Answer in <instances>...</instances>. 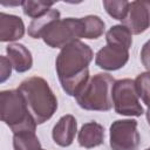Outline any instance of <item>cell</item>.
<instances>
[{
    "mask_svg": "<svg viewBox=\"0 0 150 150\" xmlns=\"http://www.w3.org/2000/svg\"><path fill=\"white\" fill-rule=\"evenodd\" d=\"M83 22V38L98 39L105 29L104 21L97 15H87L81 18Z\"/></svg>",
    "mask_w": 150,
    "mask_h": 150,
    "instance_id": "obj_17",
    "label": "cell"
},
{
    "mask_svg": "<svg viewBox=\"0 0 150 150\" xmlns=\"http://www.w3.org/2000/svg\"><path fill=\"white\" fill-rule=\"evenodd\" d=\"M141 61L143 63V66L148 69V71H150V40L146 41L141 50Z\"/></svg>",
    "mask_w": 150,
    "mask_h": 150,
    "instance_id": "obj_22",
    "label": "cell"
},
{
    "mask_svg": "<svg viewBox=\"0 0 150 150\" xmlns=\"http://www.w3.org/2000/svg\"><path fill=\"white\" fill-rule=\"evenodd\" d=\"M94 57L91 48L81 40L73 41L61 48L56 56L55 69L63 91L76 96L88 82L89 63Z\"/></svg>",
    "mask_w": 150,
    "mask_h": 150,
    "instance_id": "obj_1",
    "label": "cell"
},
{
    "mask_svg": "<svg viewBox=\"0 0 150 150\" xmlns=\"http://www.w3.org/2000/svg\"><path fill=\"white\" fill-rule=\"evenodd\" d=\"M83 38V22L79 18L60 19L43 33V42L52 48H63L66 45Z\"/></svg>",
    "mask_w": 150,
    "mask_h": 150,
    "instance_id": "obj_5",
    "label": "cell"
},
{
    "mask_svg": "<svg viewBox=\"0 0 150 150\" xmlns=\"http://www.w3.org/2000/svg\"><path fill=\"white\" fill-rule=\"evenodd\" d=\"M109 136L112 150H138L141 135L136 120H116L110 125Z\"/></svg>",
    "mask_w": 150,
    "mask_h": 150,
    "instance_id": "obj_7",
    "label": "cell"
},
{
    "mask_svg": "<svg viewBox=\"0 0 150 150\" xmlns=\"http://www.w3.org/2000/svg\"><path fill=\"white\" fill-rule=\"evenodd\" d=\"M145 115H146V121H148V124L150 125V108H148V110H146Z\"/></svg>",
    "mask_w": 150,
    "mask_h": 150,
    "instance_id": "obj_23",
    "label": "cell"
},
{
    "mask_svg": "<svg viewBox=\"0 0 150 150\" xmlns=\"http://www.w3.org/2000/svg\"><path fill=\"white\" fill-rule=\"evenodd\" d=\"M60 20V12L55 8H52L48 13H46L45 15L36 18L34 20H32V22L28 26V35L33 39H40L42 38L43 33L48 29V27L54 23L55 21Z\"/></svg>",
    "mask_w": 150,
    "mask_h": 150,
    "instance_id": "obj_14",
    "label": "cell"
},
{
    "mask_svg": "<svg viewBox=\"0 0 150 150\" xmlns=\"http://www.w3.org/2000/svg\"><path fill=\"white\" fill-rule=\"evenodd\" d=\"M111 97L114 109L117 114L135 117L143 115L144 110L139 103L134 80L121 79L115 81L111 89Z\"/></svg>",
    "mask_w": 150,
    "mask_h": 150,
    "instance_id": "obj_6",
    "label": "cell"
},
{
    "mask_svg": "<svg viewBox=\"0 0 150 150\" xmlns=\"http://www.w3.org/2000/svg\"><path fill=\"white\" fill-rule=\"evenodd\" d=\"M25 35V23L18 15L0 13V41L11 42L20 40Z\"/></svg>",
    "mask_w": 150,
    "mask_h": 150,
    "instance_id": "obj_11",
    "label": "cell"
},
{
    "mask_svg": "<svg viewBox=\"0 0 150 150\" xmlns=\"http://www.w3.org/2000/svg\"><path fill=\"white\" fill-rule=\"evenodd\" d=\"M0 115L2 122L9 127L13 134L35 131L36 129L38 124L19 89L2 90L0 93Z\"/></svg>",
    "mask_w": 150,
    "mask_h": 150,
    "instance_id": "obj_3",
    "label": "cell"
},
{
    "mask_svg": "<svg viewBox=\"0 0 150 150\" xmlns=\"http://www.w3.org/2000/svg\"><path fill=\"white\" fill-rule=\"evenodd\" d=\"M12 63L8 57L6 56H0V82L4 83L7 79L11 77L12 74Z\"/></svg>",
    "mask_w": 150,
    "mask_h": 150,
    "instance_id": "obj_21",
    "label": "cell"
},
{
    "mask_svg": "<svg viewBox=\"0 0 150 150\" xmlns=\"http://www.w3.org/2000/svg\"><path fill=\"white\" fill-rule=\"evenodd\" d=\"M114 83L115 80L110 74H95L75 96V100L84 110L108 111L112 108L111 89Z\"/></svg>",
    "mask_w": 150,
    "mask_h": 150,
    "instance_id": "obj_4",
    "label": "cell"
},
{
    "mask_svg": "<svg viewBox=\"0 0 150 150\" xmlns=\"http://www.w3.org/2000/svg\"><path fill=\"white\" fill-rule=\"evenodd\" d=\"M22 6V11L23 14L32 18L33 20L36 18H40L42 15H45L46 13H48L52 9V6H54V2H49V1H34V0H26L21 2Z\"/></svg>",
    "mask_w": 150,
    "mask_h": 150,
    "instance_id": "obj_18",
    "label": "cell"
},
{
    "mask_svg": "<svg viewBox=\"0 0 150 150\" xmlns=\"http://www.w3.org/2000/svg\"><path fill=\"white\" fill-rule=\"evenodd\" d=\"M145 150H150V148H148V149H145Z\"/></svg>",
    "mask_w": 150,
    "mask_h": 150,
    "instance_id": "obj_24",
    "label": "cell"
},
{
    "mask_svg": "<svg viewBox=\"0 0 150 150\" xmlns=\"http://www.w3.org/2000/svg\"><path fill=\"white\" fill-rule=\"evenodd\" d=\"M134 82L138 97H141L143 103L150 108V71L141 73Z\"/></svg>",
    "mask_w": 150,
    "mask_h": 150,
    "instance_id": "obj_20",
    "label": "cell"
},
{
    "mask_svg": "<svg viewBox=\"0 0 150 150\" xmlns=\"http://www.w3.org/2000/svg\"><path fill=\"white\" fill-rule=\"evenodd\" d=\"M129 60V49L107 43L95 55V63L104 70H117L123 68Z\"/></svg>",
    "mask_w": 150,
    "mask_h": 150,
    "instance_id": "obj_9",
    "label": "cell"
},
{
    "mask_svg": "<svg viewBox=\"0 0 150 150\" xmlns=\"http://www.w3.org/2000/svg\"><path fill=\"white\" fill-rule=\"evenodd\" d=\"M18 89L23 95L36 124H42L52 118L57 109V98L45 79L28 77L19 84Z\"/></svg>",
    "mask_w": 150,
    "mask_h": 150,
    "instance_id": "obj_2",
    "label": "cell"
},
{
    "mask_svg": "<svg viewBox=\"0 0 150 150\" xmlns=\"http://www.w3.org/2000/svg\"><path fill=\"white\" fill-rule=\"evenodd\" d=\"M14 150H42L35 131H22L13 134Z\"/></svg>",
    "mask_w": 150,
    "mask_h": 150,
    "instance_id": "obj_16",
    "label": "cell"
},
{
    "mask_svg": "<svg viewBox=\"0 0 150 150\" xmlns=\"http://www.w3.org/2000/svg\"><path fill=\"white\" fill-rule=\"evenodd\" d=\"M107 43L117 45L129 49L132 45V34L124 25H115L105 33Z\"/></svg>",
    "mask_w": 150,
    "mask_h": 150,
    "instance_id": "obj_15",
    "label": "cell"
},
{
    "mask_svg": "<svg viewBox=\"0 0 150 150\" xmlns=\"http://www.w3.org/2000/svg\"><path fill=\"white\" fill-rule=\"evenodd\" d=\"M122 25L128 27L131 34L135 35L142 34L150 28V1H131Z\"/></svg>",
    "mask_w": 150,
    "mask_h": 150,
    "instance_id": "obj_8",
    "label": "cell"
},
{
    "mask_svg": "<svg viewBox=\"0 0 150 150\" xmlns=\"http://www.w3.org/2000/svg\"><path fill=\"white\" fill-rule=\"evenodd\" d=\"M104 141V129L97 122L84 123L77 135L79 145L86 149H91L101 145Z\"/></svg>",
    "mask_w": 150,
    "mask_h": 150,
    "instance_id": "obj_12",
    "label": "cell"
},
{
    "mask_svg": "<svg viewBox=\"0 0 150 150\" xmlns=\"http://www.w3.org/2000/svg\"><path fill=\"white\" fill-rule=\"evenodd\" d=\"M105 12L115 20L123 21L128 14L130 2L127 0H103Z\"/></svg>",
    "mask_w": 150,
    "mask_h": 150,
    "instance_id": "obj_19",
    "label": "cell"
},
{
    "mask_svg": "<svg viewBox=\"0 0 150 150\" xmlns=\"http://www.w3.org/2000/svg\"><path fill=\"white\" fill-rule=\"evenodd\" d=\"M42 150H43V149H42Z\"/></svg>",
    "mask_w": 150,
    "mask_h": 150,
    "instance_id": "obj_25",
    "label": "cell"
},
{
    "mask_svg": "<svg viewBox=\"0 0 150 150\" xmlns=\"http://www.w3.org/2000/svg\"><path fill=\"white\" fill-rule=\"evenodd\" d=\"M77 131V122L76 118L68 114L63 115L54 125L52 131L53 141L60 146H69L75 138Z\"/></svg>",
    "mask_w": 150,
    "mask_h": 150,
    "instance_id": "obj_10",
    "label": "cell"
},
{
    "mask_svg": "<svg viewBox=\"0 0 150 150\" xmlns=\"http://www.w3.org/2000/svg\"><path fill=\"white\" fill-rule=\"evenodd\" d=\"M6 52L8 59L18 73H25L29 70L33 66V57L32 53L27 47L21 43H11L6 47Z\"/></svg>",
    "mask_w": 150,
    "mask_h": 150,
    "instance_id": "obj_13",
    "label": "cell"
}]
</instances>
